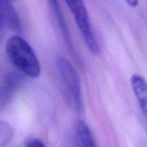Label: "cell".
Here are the masks:
<instances>
[{
  "instance_id": "6da1fadb",
  "label": "cell",
  "mask_w": 147,
  "mask_h": 147,
  "mask_svg": "<svg viewBox=\"0 0 147 147\" xmlns=\"http://www.w3.org/2000/svg\"><path fill=\"white\" fill-rule=\"evenodd\" d=\"M6 53L12 66L25 77L38 78L41 74L40 61L32 46L20 35H14L6 43Z\"/></svg>"
},
{
  "instance_id": "7a4b0ae2",
  "label": "cell",
  "mask_w": 147,
  "mask_h": 147,
  "mask_svg": "<svg viewBox=\"0 0 147 147\" xmlns=\"http://www.w3.org/2000/svg\"><path fill=\"white\" fill-rule=\"evenodd\" d=\"M56 65L67 101L77 113L83 115L84 113V99L77 69L63 56H59L56 58Z\"/></svg>"
},
{
  "instance_id": "3957f363",
  "label": "cell",
  "mask_w": 147,
  "mask_h": 147,
  "mask_svg": "<svg viewBox=\"0 0 147 147\" xmlns=\"http://www.w3.org/2000/svg\"><path fill=\"white\" fill-rule=\"evenodd\" d=\"M70 9L83 39L90 52L95 56L100 54V49L89 17L84 0H64Z\"/></svg>"
},
{
  "instance_id": "277c9868",
  "label": "cell",
  "mask_w": 147,
  "mask_h": 147,
  "mask_svg": "<svg viewBox=\"0 0 147 147\" xmlns=\"http://www.w3.org/2000/svg\"><path fill=\"white\" fill-rule=\"evenodd\" d=\"M131 87L139 107L147 121V82L138 74H134L130 80Z\"/></svg>"
},
{
  "instance_id": "5b68a950",
  "label": "cell",
  "mask_w": 147,
  "mask_h": 147,
  "mask_svg": "<svg viewBox=\"0 0 147 147\" xmlns=\"http://www.w3.org/2000/svg\"><path fill=\"white\" fill-rule=\"evenodd\" d=\"M74 137L76 147H97L90 128L82 120H78L74 124Z\"/></svg>"
},
{
  "instance_id": "8992f818",
  "label": "cell",
  "mask_w": 147,
  "mask_h": 147,
  "mask_svg": "<svg viewBox=\"0 0 147 147\" xmlns=\"http://www.w3.org/2000/svg\"><path fill=\"white\" fill-rule=\"evenodd\" d=\"M48 2L50 5L55 18L57 20V22L59 24V28H60L61 32L63 35L65 42L67 44V46H69V49L71 50V51H74L73 43H72L70 32L69 31V28L66 25V22L65 20L64 17H63V12H62L61 8L60 5L59 3V1L58 0H48Z\"/></svg>"
},
{
  "instance_id": "52a82bcc",
  "label": "cell",
  "mask_w": 147,
  "mask_h": 147,
  "mask_svg": "<svg viewBox=\"0 0 147 147\" xmlns=\"http://www.w3.org/2000/svg\"><path fill=\"white\" fill-rule=\"evenodd\" d=\"M15 136V130L7 121L0 120V147H7L11 144Z\"/></svg>"
},
{
  "instance_id": "ba28073f",
  "label": "cell",
  "mask_w": 147,
  "mask_h": 147,
  "mask_svg": "<svg viewBox=\"0 0 147 147\" xmlns=\"http://www.w3.org/2000/svg\"><path fill=\"white\" fill-rule=\"evenodd\" d=\"M8 1L9 0H0V38L2 35L5 28H6L5 18H4V11H5V7L6 6Z\"/></svg>"
},
{
  "instance_id": "9c48e42d",
  "label": "cell",
  "mask_w": 147,
  "mask_h": 147,
  "mask_svg": "<svg viewBox=\"0 0 147 147\" xmlns=\"http://www.w3.org/2000/svg\"><path fill=\"white\" fill-rule=\"evenodd\" d=\"M25 147H47L45 143L39 138H32L27 141Z\"/></svg>"
},
{
  "instance_id": "30bf717a",
  "label": "cell",
  "mask_w": 147,
  "mask_h": 147,
  "mask_svg": "<svg viewBox=\"0 0 147 147\" xmlns=\"http://www.w3.org/2000/svg\"><path fill=\"white\" fill-rule=\"evenodd\" d=\"M125 2L131 7H136L138 5V0H125Z\"/></svg>"
}]
</instances>
